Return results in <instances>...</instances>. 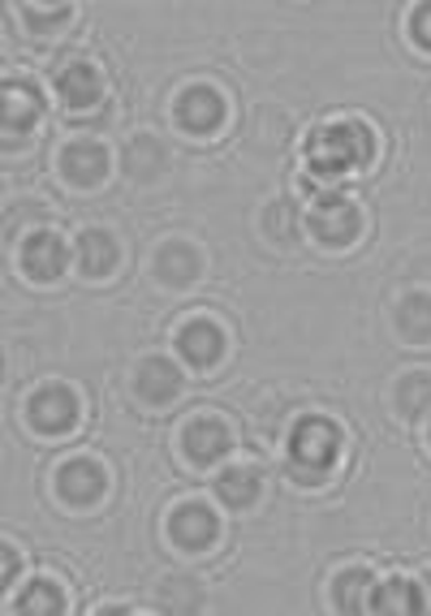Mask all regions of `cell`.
Listing matches in <instances>:
<instances>
[{
    "label": "cell",
    "instance_id": "25",
    "mask_svg": "<svg viewBox=\"0 0 431 616\" xmlns=\"http://www.w3.org/2000/svg\"><path fill=\"white\" fill-rule=\"evenodd\" d=\"M65 18H70V9H52V13H43V9H27V22H31L35 31H48V27L65 22Z\"/></svg>",
    "mask_w": 431,
    "mask_h": 616
},
{
    "label": "cell",
    "instance_id": "13",
    "mask_svg": "<svg viewBox=\"0 0 431 616\" xmlns=\"http://www.w3.org/2000/svg\"><path fill=\"white\" fill-rule=\"evenodd\" d=\"M138 392H143L147 401H168V397L182 392V371H177L173 362H164V358H147V362L138 367Z\"/></svg>",
    "mask_w": 431,
    "mask_h": 616
},
{
    "label": "cell",
    "instance_id": "4",
    "mask_svg": "<svg viewBox=\"0 0 431 616\" xmlns=\"http://www.w3.org/2000/svg\"><path fill=\"white\" fill-rule=\"evenodd\" d=\"M311 229L319 233V242L328 246H346L353 233H358V207L350 198L332 194V198H319L311 212Z\"/></svg>",
    "mask_w": 431,
    "mask_h": 616
},
{
    "label": "cell",
    "instance_id": "8",
    "mask_svg": "<svg viewBox=\"0 0 431 616\" xmlns=\"http://www.w3.org/2000/svg\"><path fill=\"white\" fill-rule=\"evenodd\" d=\"M57 487H61V496L70 504H91L100 501V492H104V470L95 462H86V458H74V462L61 465Z\"/></svg>",
    "mask_w": 431,
    "mask_h": 616
},
{
    "label": "cell",
    "instance_id": "2",
    "mask_svg": "<svg viewBox=\"0 0 431 616\" xmlns=\"http://www.w3.org/2000/svg\"><path fill=\"white\" fill-rule=\"evenodd\" d=\"M337 449H341V431L328 423V419H307V423H298V431H294L289 470L302 483H319L324 470L337 462Z\"/></svg>",
    "mask_w": 431,
    "mask_h": 616
},
{
    "label": "cell",
    "instance_id": "9",
    "mask_svg": "<svg viewBox=\"0 0 431 616\" xmlns=\"http://www.w3.org/2000/svg\"><path fill=\"white\" fill-rule=\"evenodd\" d=\"M168 535L182 543V547H207V543L216 540V517H212V509H203V504H182L173 517H168Z\"/></svg>",
    "mask_w": 431,
    "mask_h": 616
},
{
    "label": "cell",
    "instance_id": "22",
    "mask_svg": "<svg viewBox=\"0 0 431 616\" xmlns=\"http://www.w3.org/2000/svg\"><path fill=\"white\" fill-rule=\"evenodd\" d=\"M397 401H401V410L414 419V414H423L431 405V380L428 376H410L406 384H401V392H397Z\"/></svg>",
    "mask_w": 431,
    "mask_h": 616
},
{
    "label": "cell",
    "instance_id": "1",
    "mask_svg": "<svg viewBox=\"0 0 431 616\" xmlns=\"http://www.w3.org/2000/svg\"><path fill=\"white\" fill-rule=\"evenodd\" d=\"M371 155V130L367 125H353V121H341V125H328L319 130L311 143H307V168H311L315 182H337L346 168L362 164Z\"/></svg>",
    "mask_w": 431,
    "mask_h": 616
},
{
    "label": "cell",
    "instance_id": "16",
    "mask_svg": "<svg viewBox=\"0 0 431 616\" xmlns=\"http://www.w3.org/2000/svg\"><path fill=\"white\" fill-rule=\"evenodd\" d=\"M371 613H384V616H414V613H423V599H419V586L414 582H401V578H392L380 586V595L371 599Z\"/></svg>",
    "mask_w": 431,
    "mask_h": 616
},
{
    "label": "cell",
    "instance_id": "7",
    "mask_svg": "<svg viewBox=\"0 0 431 616\" xmlns=\"http://www.w3.org/2000/svg\"><path fill=\"white\" fill-rule=\"evenodd\" d=\"M220 116H225V100H220L212 86H191V91H182V100H177V121H182L186 130L207 134V130L220 125Z\"/></svg>",
    "mask_w": 431,
    "mask_h": 616
},
{
    "label": "cell",
    "instance_id": "14",
    "mask_svg": "<svg viewBox=\"0 0 431 616\" xmlns=\"http://www.w3.org/2000/svg\"><path fill=\"white\" fill-rule=\"evenodd\" d=\"M40 116V95L31 91V86H4V134L13 138V134H27L31 130V121Z\"/></svg>",
    "mask_w": 431,
    "mask_h": 616
},
{
    "label": "cell",
    "instance_id": "5",
    "mask_svg": "<svg viewBox=\"0 0 431 616\" xmlns=\"http://www.w3.org/2000/svg\"><path fill=\"white\" fill-rule=\"evenodd\" d=\"M57 91H61V100L82 113V109H95L100 104V95H104V82H100V70L95 65H86V61H70L61 78H57Z\"/></svg>",
    "mask_w": 431,
    "mask_h": 616
},
{
    "label": "cell",
    "instance_id": "11",
    "mask_svg": "<svg viewBox=\"0 0 431 616\" xmlns=\"http://www.w3.org/2000/svg\"><path fill=\"white\" fill-rule=\"evenodd\" d=\"M177 346H182V353H186L195 367H212V362L220 358V349H225V337H220L216 324H203V319H198L191 328H182Z\"/></svg>",
    "mask_w": 431,
    "mask_h": 616
},
{
    "label": "cell",
    "instance_id": "3",
    "mask_svg": "<svg viewBox=\"0 0 431 616\" xmlns=\"http://www.w3.org/2000/svg\"><path fill=\"white\" fill-rule=\"evenodd\" d=\"M31 423L40 427V431H52V435H61V431H70L74 419H79V401H74V392L61 384L52 388H40L35 397H31Z\"/></svg>",
    "mask_w": 431,
    "mask_h": 616
},
{
    "label": "cell",
    "instance_id": "21",
    "mask_svg": "<svg viewBox=\"0 0 431 616\" xmlns=\"http://www.w3.org/2000/svg\"><path fill=\"white\" fill-rule=\"evenodd\" d=\"M65 604H61V591L52 586V582H35L22 599H18V613H27V616H52V613H61Z\"/></svg>",
    "mask_w": 431,
    "mask_h": 616
},
{
    "label": "cell",
    "instance_id": "17",
    "mask_svg": "<svg viewBox=\"0 0 431 616\" xmlns=\"http://www.w3.org/2000/svg\"><path fill=\"white\" fill-rule=\"evenodd\" d=\"M198 271V259L191 246H182V242H173V246H164L156 259V276L160 280H168V285H186V280H195Z\"/></svg>",
    "mask_w": 431,
    "mask_h": 616
},
{
    "label": "cell",
    "instance_id": "18",
    "mask_svg": "<svg viewBox=\"0 0 431 616\" xmlns=\"http://www.w3.org/2000/svg\"><path fill=\"white\" fill-rule=\"evenodd\" d=\"M216 492H220V501L242 509V504H250L259 496V474L255 470H246V465H237V470H225L220 479H216Z\"/></svg>",
    "mask_w": 431,
    "mask_h": 616
},
{
    "label": "cell",
    "instance_id": "24",
    "mask_svg": "<svg viewBox=\"0 0 431 616\" xmlns=\"http://www.w3.org/2000/svg\"><path fill=\"white\" fill-rule=\"evenodd\" d=\"M164 604H168V608H177V613H186V608H198L195 582H168V586H164Z\"/></svg>",
    "mask_w": 431,
    "mask_h": 616
},
{
    "label": "cell",
    "instance_id": "19",
    "mask_svg": "<svg viewBox=\"0 0 431 616\" xmlns=\"http://www.w3.org/2000/svg\"><path fill=\"white\" fill-rule=\"evenodd\" d=\"M397 324H401V332H406L410 341H428L431 337V298H423V294L406 298L401 310H397Z\"/></svg>",
    "mask_w": 431,
    "mask_h": 616
},
{
    "label": "cell",
    "instance_id": "12",
    "mask_svg": "<svg viewBox=\"0 0 431 616\" xmlns=\"http://www.w3.org/2000/svg\"><path fill=\"white\" fill-rule=\"evenodd\" d=\"M79 268L82 276H109L117 268V242L109 233L91 229L79 237Z\"/></svg>",
    "mask_w": 431,
    "mask_h": 616
},
{
    "label": "cell",
    "instance_id": "6",
    "mask_svg": "<svg viewBox=\"0 0 431 616\" xmlns=\"http://www.w3.org/2000/svg\"><path fill=\"white\" fill-rule=\"evenodd\" d=\"M70 264V250L57 233H35L27 246H22V268L31 271L35 280H57Z\"/></svg>",
    "mask_w": 431,
    "mask_h": 616
},
{
    "label": "cell",
    "instance_id": "15",
    "mask_svg": "<svg viewBox=\"0 0 431 616\" xmlns=\"http://www.w3.org/2000/svg\"><path fill=\"white\" fill-rule=\"evenodd\" d=\"M225 449H229V431L216 423V419H198V423H191V431H186V453H191L195 462H216Z\"/></svg>",
    "mask_w": 431,
    "mask_h": 616
},
{
    "label": "cell",
    "instance_id": "23",
    "mask_svg": "<svg viewBox=\"0 0 431 616\" xmlns=\"http://www.w3.org/2000/svg\"><path fill=\"white\" fill-rule=\"evenodd\" d=\"M160 164H164V152H160L156 143H134V152H130V173H138V177H156Z\"/></svg>",
    "mask_w": 431,
    "mask_h": 616
},
{
    "label": "cell",
    "instance_id": "20",
    "mask_svg": "<svg viewBox=\"0 0 431 616\" xmlns=\"http://www.w3.org/2000/svg\"><path fill=\"white\" fill-rule=\"evenodd\" d=\"M367 591H371V574H367V569L341 574V578H337V608H341V613H362V608H371V604H367Z\"/></svg>",
    "mask_w": 431,
    "mask_h": 616
},
{
    "label": "cell",
    "instance_id": "10",
    "mask_svg": "<svg viewBox=\"0 0 431 616\" xmlns=\"http://www.w3.org/2000/svg\"><path fill=\"white\" fill-rule=\"evenodd\" d=\"M61 173L74 186H95L109 173V152L100 143H70L65 155H61Z\"/></svg>",
    "mask_w": 431,
    "mask_h": 616
},
{
    "label": "cell",
    "instance_id": "26",
    "mask_svg": "<svg viewBox=\"0 0 431 616\" xmlns=\"http://www.w3.org/2000/svg\"><path fill=\"white\" fill-rule=\"evenodd\" d=\"M414 39H419L423 48H431V4H423V9L414 13Z\"/></svg>",
    "mask_w": 431,
    "mask_h": 616
}]
</instances>
